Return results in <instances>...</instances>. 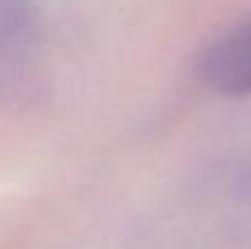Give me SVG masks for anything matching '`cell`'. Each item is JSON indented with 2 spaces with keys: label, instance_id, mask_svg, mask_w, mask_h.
I'll use <instances>...</instances> for the list:
<instances>
[{
  "label": "cell",
  "instance_id": "cell-1",
  "mask_svg": "<svg viewBox=\"0 0 251 249\" xmlns=\"http://www.w3.org/2000/svg\"><path fill=\"white\" fill-rule=\"evenodd\" d=\"M199 75L223 95H251V20L227 31L203 53Z\"/></svg>",
  "mask_w": 251,
  "mask_h": 249
}]
</instances>
